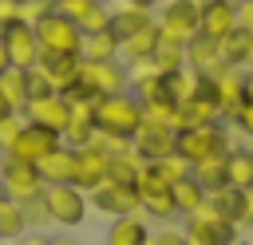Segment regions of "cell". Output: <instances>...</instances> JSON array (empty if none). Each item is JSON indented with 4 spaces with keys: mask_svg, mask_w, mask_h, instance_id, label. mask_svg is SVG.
<instances>
[{
    "mask_svg": "<svg viewBox=\"0 0 253 245\" xmlns=\"http://www.w3.org/2000/svg\"><path fill=\"white\" fill-rule=\"evenodd\" d=\"M51 245H75L71 237H51Z\"/></svg>",
    "mask_w": 253,
    "mask_h": 245,
    "instance_id": "cell-51",
    "label": "cell"
},
{
    "mask_svg": "<svg viewBox=\"0 0 253 245\" xmlns=\"http://www.w3.org/2000/svg\"><path fill=\"white\" fill-rule=\"evenodd\" d=\"M126 4H138V8H150V12H154V8L162 4V0H126Z\"/></svg>",
    "mask_w": 253,
    "mask_h": 245,
    "instance_id": "cell-50",
    "label": "cell"
},
{
    "mask_svg": "<svg viewBox=\"0 0 253 245\" xmlns=\"http://www.w3.org/2000/svg\"><path fill=\"white\" fill-rule=\"evenodd\" d=\"M16 4H20V8H24V4H32V0H16Z\"/></svg>",
    "mask_w": 253,
    "mask_h": 245,
    "instance_id": "cell-53",
    "label": "cell"
},
{
    "mask_svg": "<svg viewBox=\"0 0 253 245\" xmlns=\"http://www.w3.org/2000/svg\"><path fill=\"white\" fill-rule=\"evenodd\" d=\"M158 237V245H186V233H178V229H166V233H154Z\"/></svg>",
    "mask_w": 253,
    "mask_h": 245,
    "instance_id": "cell-46",
    "label": "cell"
},
{
    "mask_svg": "<svg viewBox=\"0 0 253 245\" xmlns=\"http://www.w3.org/2000/svg\"><path fill=\"white\" fill-rule=\"evenodd\" d=\"M194 178L206 186V194L225 190V186H229V178H225V154H221V158H206V162H198V166H194Z\"/></svg>",
    "mask_w": 253,
    "mask_h": 245,
    "instance_id": "cell-32",
    "label": "cell"
},
{
    "mask_svg": "<svg viewBox=\"0 0 253 245\" xmlns=\"http://www.w3.org/2000/svg\"><path fill=\"white\" fill-rule=\"evenodd\" d=\"M36 170H40L43 186H63V182H71V186H75V146L59 142L43 162H36Z\"/></svg>",
    "mask_w": 253,
    "mask_h": 245,
    "instance_id": "cell-18",
    "label": "cell"
},
{
    "mask_svg": "<svg viewBox=\"0 0 253 245\" xmlns=\"http://www.w3.org/2000/svg\"><path fill=\"white\" fill-rule=\"evenodd\" d=\"M0 190L12 198V202H28V198H40L43 194V178L32 162H20L12 154L0 158Z\"/></svg>",
    "mask_w": 253,
    "mask_h": 245,
    "instance_id": "cell-8",
    "label": "cell"
},
{
    "mask_svg": "<svg viewBox=\"0 0 253 245\" xmlns=\"http://www.w3.org/2000/svg\"><path fill=\"white\" fill-rule=\"evenodd\" d=\"M59 138H63L67 146H75V150H79V146H87V142L95 138V122H91V119H71V122L63 126V134H59Z\"/></svg>",
    "mask_w": 253,
    "mask_h": 245,
    "instance_id": "cell-36",
    "label": "cell"
},
{
    "mask_svg": "<svg viewBox=\"0 0 253 245\" xmlns=\"http://www.w3.org/2000/svg\"><path fill=\"white\" fill-rule=\"evenodd\" d=\"M186 233L206 237V241H213V245H229V241H237V225H233L210 198L202 202V209H194V213L186 217Z\"/></svg>",
    "mask_w": 253,
    "mask_h": 245,
    "instance_id": "cell-11",
    "label": "cell"
},
{
    "mask_svg": "<svg viewBox=\"0 0 253 245\" xmlns=\"http://www.w3.org/2000/svg\"><path fill=\"white\" fill-rule=\"evenodd\" d=\"M12 67V59H8V47H4V40H0V75Z\"/></svg>",
    "mask_w": 253,
    "mask_h": 245,
    "instance_id": "cell-48",
    "label": "cell"
},
{
    "mask_svg": "<svg viewBox=\"0 0 253 245\" xmlns=\"http://www.w3.org/2000/svg\"><path fill=\"white\" fill-rule=\"evenodd\" d=\"M241 87H245V103H253V67L241 71Z\"/></svg>",
    "mask_w": 253,
    "mask_h": 245,
    "instance_id": "cell-47",
    "label": "cell"
},
{
    "mask_svg": "<svg viewBox=\"0 0 253 245\" xmlns=\"http://www.w3.org/2000/svg\"><path fill=\"white\" fill-rule=\"evenodd\" d=\"M87 202H91V209L95 213H103V217H126V213H142V198H138V190L130 186V182H103V186H95L91 194H87Z\"/></svg>",
    "mask_w": 253,
    "mask_h": 245,
    "instance_id": "cell-7",
    "label": "cell"
},
{
    "mask_svg": "<svg viewBox=\"0 0 253 245\" xmlns=\"http://www.w3.org/2000/svg\"><path fill=\"white\" fill-rule=\"evenodd\" d=\"M221 59L229 63V67H253V36L249 32H241V28H233L225 40H221Z\"/></svg>",
    "mask_w": 253,
    "mask_h": 245,
    "instance_id": "cell-25",
    "label": "cell"
},
{
    "mask_svg": "<svg viewBox=\"0 0 253 245\" xmlns=\"http://www.w3.org/2000/svg\"><path fill=\"white\" fill-rule=\"evenodd\" d=\"M47 79V87L55 95H71L79 87V71H83V55H55V51H40V63H36Z\"/></svg>",
    "mask_w": 253,
    "mask_h": 245,
    "instance_id": "cell-12",
    "label": "cell"
},
{
    "mask_svg": "<svg viewBox=\"0 0 253 245\" xmlns=\"http://www.w3.org/2000/svg\"><path fill=\"white\" fill-rule=\"evenodd\" d=\"M237 28L253 36V0H237Z\"/></svg>",
    "mask_w": 253,
    "mask_h": 245,
    "instance_id": "cell-43",
    "label": "cell"
},
{
    "mask_svg": "<svg viewBox=\"0 0 253 245\" xmlns=\"http://www.w3.org/2000/svg\"><path fill=\"white\" fill-rule=\"evenodd\" d=\"M253 225V190H245V205H241V221H237V229H249Z\"/></svg>",
    "mask_w": 253,
    "mask_h": 245,
    "instance_id": "cell-45",
    "label": "cell"
},
{
    "mask_svg": "<svg viewBox=\"0 0 253 245\" xmlns=\"http://www.w3.org/2000/svg\"><path fill=\"white\" fill-rule=\"evenodd\" d=\"M0 95L8 99L12 111H24V103H28V71L8 67V71L0 75Z\"/></svg>",
    "mask_w": 253,
    "mask_h": 245,
    "instance_id": "cell-28",
    "label": "cell"
},
{
    "mask_svg": "<svg viewBox=\"0 0 253 245\" xmlns=\"http://www.w3.org/2000/svg\"><path fill=\"white\" fill-rule=\"evenodd\" d=\"M225 150H229V130H225V122H202V126L178 130V154H182L190 166H198V162H206V158H221Z\"/></svg>",
    "mask_w": 253,
    "mask_h": 245,
    "instance_id": "cell-4",
    "label": "cell"
},
{
    "mask_svg": "<svg viewBox=\"0 0 253 245\" xmlns=\"http://www.w3.org/2000/svg\"><path fill=\"white\" fill-rule=\"evenodd\" d=\"M142 126V103L123 91V95H107L95 99V130L99 134H115V138H134Z\"/></svg>",
    "mask_w": 253,
    "mask_h": 245,
    "instance_id": "cell-1",
    "label": "cell"
},
{
    "mask_svg": "<svg viewBox=\"0 0 253 245\" xmlns=\"http://www.w3.org/2000/svg\"><path fill=\"white\" fill-rule=\"evenodd\" d=\"M16 245H51V237H47V233H40V229H28V233H20V237H16Z\"/></svg>",
    "mask_w": 253,
    "mask_h": 245,
    "instance_id": "cell-44",
    "label": "cell"
},
{
    "mask_svg": "<svg viewBox=\"0 0 253 245\" xmlns=\"http://www.w3.org/2000/svg\"><path fill=\"white\" fill-rule=\"evenodd\" d=\"M0 40H4V47H8L12 67L32 71V67L40 63V40H36L32 20H12L8 28H0Z\"/></svg>",
    "mask_w": 253,
    "mask_h": 245,
    "instance_id": "cell-9",
    "label": "cell"
},
{
    "mask_svg": "<svg viewBox=\"0 0 253 245\" xmlns=\"http://www.w3.org/2000/svg\"><path fill=\"white\" fill-rule=\"evenodd\" d=\"M229 245H241V241H229Z\"/></svg>",
    "mask_w": 253,
    "mask_h": 245,
    "instance_id": "cell-54",
    "label": "cell"
},
{
    "mask_svg": "<svg viewBox=\"0 0 253 245\" xmlns=\"http://www.w3.org/2000/svg\"><path fill=\"white\" fill-rule=\"evenodd\" d=\"M20 209H24V221H28V229H43V225H51V217H47V205H43V194H40V198H28V202H20Z\"/></svg>",
    "mask_w": 253,
    "mask_h": 245,
    "instance_id": "cell-37",
    "label": "cell"
},
{
    "mask_svg": "<svg viewBox=\"0 0 253 245\" xmlns=\"http://www.w3.org/2000/svg\"><path fill=\"white\" fill-rule=\"evenodd\" d=\"M210 202L237 225L241 221V205H245V190H233V186H225V190H217V194H210Z\"/></svg>",
    "mask_w": 253,
    "mask_h": 245,
    "instance_id": "cell-35",
    "label": "cell"
},
{
    "mask_svg": "<svg viewBox=\"0 0 253 245\" xmlns=\"http://www.w3.org/2000/svg\"><path fill=\"white\" fill-rule=\"evenodd\" d=\"M130 150L142 158V162H162L170 154H178V130L174 126H162V122H146L138 126V134L130 138Z\"/></svg>",
    "mask_w": 253,
    "mask_h": 245,
    "instance_id": "cell-10",
    "label": "cell"
},
{
    "mask_svg": "<svg viewBox=\"0 0 253 245\" xmlns=\"http://www.w3.org/2000/svg\"><path fill=\"white\" fill-rule=\"evenodd\" d=\"M107 166H111V154H107V150H99L95 142L79 146V150H75V186H79L83 194H91L95 186L107 182Z\"/></svg>",
    "mask_w": 253,
    "mask_h": 245,
    "instance_id": "cell-16",
    "label": "cell"
},
{
    "mask_svg": "<svg viewBox=\"0 0 253 245\" xmlns=\"http://www.w3.org/2000/svg\"><path fill=\"white\" fill-rule=\"evenodd\" d=\"M83 59H119V36L107 28V32H95V36H83V47H79Z\"/></svg>",
    "mask_w": 253,
    "mask_h": 245,
    "instance_id": "cell-26",
    "label": "cell"
},
{
    "mask_svg": "<svg viewBox=\"0 0 253 245\" xmlns=\"http://www.w3.org/2000/svg\"><path fill=\"white\" fill-rule=\"evenodd\" d=\"M142 119H146V122H162V126H174V119H178V103H174L170 95H158V99L142 103Z\"/></svg>",
    "mask_w": 253,
    "mask_h": 245,
    "instance_id": "cell-34",
    "label": "cell"
},
{
    "mask_svg": "<svg viewBox=\"0 0 253 245\" xmlns=\"http://www.w3.org/2000/svg\"><path fill=\"white\" fill-rule=\"evenodd\" d=\"M150 237V225L142 213H126V217H111L107 229V245H142Z\"/></svg>",
    "mask_w": 253,
    "mask_h": 245,
    "instance_id": "cell-21",
    "label": "cell"
},
{
    "mask_svg": "<svg viewBox=\"0 0 253 245\" xmlns=\"http://www.w3.org/2000/svg\"><path fill=\"white\" fill-rule=\"evenodd\" d=\"M12 20H24V8L16 0H0V28H8Z\"/></svg>",
    "mask_w": 253,
    "mask_h": 245,
    "instance_id": "cell-41",
    "label": "cell"
},
{
    "mask_svg": "<svg viewBox=\"0 0 253 245\" xmlns=\"http://www.w3.org/2000/svg\"><path fill=\"white\" fill-rule=\"evenodd\" d=\"M150 20H154L150 8H138V4H126V0H119V4L111 8V32H115L119 40H126V36L138 32V28H146Z\"/></svg>",
    "mask_w": 253,
    "mask_h": 245,
    "instance_id": "cell-22",
    "label": "cell"
},
{
    "mask_svg": "<svg viewBox=\"0 0 253 245\" xmlns=\"http://www.w3.org/2000/svg\"><path fill=\"white\" fill-rule=\"evenodd\" d=\"M87 4H95V0H51V8H55V12H63V16H71V20H75Z\"/></svg>",
    "mask_w": 253,
    "mask_h": 245,
    "instance_id": "cell-42",
    "label": "cell"
},
{
    "mask_svg": "<svg viewBox=\"0 0 253 245\" xmlns=\"http://www.w3.org/2000/svg\"><path fill=\"white\" fill-rule=\"evenodd\" d=\"M43 205H47L51 225H63V229L83 225V217H87V209H91L87 194H83L79 186H71V182H63V186H43Z\"/></svg>",
    "mask_w": 253,
    "mask_h": 245,
    "instance_id": "cell-6",
    "label": "cell"
},
{
    "mask_svg": "<svg viewBox=\"0 0 253 245\" xmlns=\"http://www.w3.org/2000/svg\"><path fill=\"white\" fill-rule=\"evenodd\" d=\"M229 122H233L241 134H249V138H253V103H241V107L233 111V119H229Z\"/></svg>",
    "mask_w": 253,
    "mask_h": 245,
    "instance_id": "cell-39",
    "label": "cell"
},
{
    "mask_svg": "<svg viewBox=\"0 0 253 245\" xmlns=\"http://www.w3.org/2000/svg\"><path fill=\"white\" fill-rule=\"evenodd\" d=\"M63 138L55 134V130H47V126H36V122H24L20 126V134H16V142L4 150V154H12V158H20V162H43L55 146H59Z\"/></svg>",
    "mask_w": 253,
    "mask_h": 245,
    "instance_id": "cell-13",
    "label": "cell"
},
{
    "mask_svg": "<svg viewBox=\"0 0 253 245\" xmlns=\"http://www.w3.org/2000/svg\"><path fill=\"white\" fill-rule=\"evenodd\" d=\"M142 245H158V237H154V233H150V237H146V241H142Z\"/></svg>",
    "mask_w": 253,
    "mask_h": 245,
    "instance_id": "cell-52",
    "label": "cell"
},
{
    "mask_svg": "<svg viewBox=\"0 0 253 245\" xmlns=\"http://www.w3.org/2000/svg\"><path fill=\"white\" fill-rule=\"evenodd\" d=\"M51 87H47V79H43V71L40 67H32L28 71V99H40V95H47Z\"/></svg>",
    "mask_w": 253,
    "mask_h": 245,
    "instance_id": "cell-40",
    "label": "cell"
},
{
    "mask_svg": "<svg viewBox=\"0 0 253 245\" xmlns=\"http://www.w3.org/2000/svg\"><path fill=\"white\" fill-rule=\"evenodd\" d=\"M75 24H79V32H83V36L107 32V28H111V4H107V0H95V4H87V8L75 16Z\"/></svg>",
    "mask_w": 253,
    "mask_h": 245,
    "instance_id": "cell-31",
    "label": "cell"
},
{
    "mask_svg": "<svg viewBox=\"0 0 253 245\" xmlns=\"http://www.w3.org/2000/svg\"><path fill=\"white\" fill-rule=\"evenodd\" d=\"M217 63H225V59H221V40H210V36L198 32V36L186 43V67L198 71V75H206V71H213Z\"/></svg>",
    "mask_w": 253,
    "mask_h": 245,
    "instance_id": "cell-20",
    "label": "cell"
},
{
    "mask_svg": "<svg viewBox=\"0 0 253 245\" xmlns=\"http://www.w3.org/2000/svg\"><path fill=\"white\" fill-rule=\"evenodd\" d=\"M210 87H213V99L221 107L225 119H233V111L245 103V87H241V67H229V63H217L213 71H206Z\"/></svg>",
    "mask_w": 253,
    "mask_h": 245,
    "instance_id": "cell-15",
    "label": "cell"
},
{
    "mask_svg": "<svg viewBox=\"0 0 253 245\" xmlns=\"http://www.w3.org/2000/svg\"><path fill=\"white\" fill-rule=\"evenodd\" d=\"M20 233H28V221H24V209H20V202H12L4 190H0V237H8V241H16Z\"/></svg>",
    "mask_w": 253,
    "mask_h": 245,
    "instance_id": "cell-30",
    "label": "cell"
},
{
    "mask_svg": "<svg viewBox=\"0 0 253 245\" xmlns=\"http://www.w3.org/2000/svg\"><path fill=\"white\" fill-rule=\"evenodd\" d=\"M170 194H174V205H178V217H190L194 209H202V202L210 198L206 194V186L194 178V174H186V178H178L174 186H170Z\"/></svg>",
    "mask_w": 253,
    "mask_h": 245,
    "instance_id": "cell-23",
    "label": "cell"
},
{
    "mask_svg": "<svg viewBox=\"0 0 253 245\" xmlns=\"http://www.w3.org/2000/svg\"><path fill=\"white\" fill-rule=\"evenodd\" d=\"M138 198H142V217H150V221H174L178 217L170 190H154V194H138Z\"/></svg>",
    "mask_w": 253,
    "mask_h": 245,
    "instance_id": "cell-29",
    "label": "cell"
},
{
    "mask_svg": "<svg viewBox=\"0 0 253 245\" xmlns=\"http://www.w3.org/2000/svg\"><path fill=\"white\" fill-rule=\"evenodd\" d=\"M20 115H24V122H36V126H47V130L63 134V126L71 122V103H67L63 95L47 91V95H40V99H28Z\"/></svg>",
    "mask_w": 253,
    "mask_h": 245,
    "instance_id": "cell-14",
    "label": "cell"
},
{
    "mask_svg": "<svg viewBox=\"0 0 253 245\" xmlns=\"http://www.w3.org/2000/svg\"><path fill=\"white\" fill-rule=\"evenodd\" d=\"M158 40H162V32H158V24L150 20L146 28L130 32L126 40H119V59H123V63H142V59H150V55H154Z\"/></svg>",
    "mask_w": 253,
    "mask_h": 245,
    "instance_id": "cell-19",
    "label": "cell"
},
{
    "mask_svg": "<svg viewBox=\"0 0 253 245\" xmlns=\"http://www.w3.org/2000/svg\"><path fill=\"white\" fill-rule=\"evenodd\" d=\"M225 178L233 190H253V150L229 146L225 150Z\"/></svg>",
    "mask_w": 253,
    "mask_h": 245,
    "instance_id": "cell-24",
    "label": "cell"
},
{
    "mask_svg": "<svg viewBox=\"0 0 253 245\" xmlns=\"http://www.w3.org/2000/svg\"><path fill=\"white\" fill-rule=\"evenodd\" d=\"M130 91V75L123 59H83L79 71V87L71 95H87V99H107V95H123Z\"/></svg>",
    "mask_w": 253,
    "mask_h": 245,
    "instance_id": "cell-2",
    "label": "cell"
},
{
    "mask_svg": "<svg viewBox=\"0 0 253 245\" xmlns=\"http://www.w3.org/2000/svg\"><path fill=\"white\" fill-rule=\"evenodd\" d=\"M138 166H142V158H138L134 150H119V154H111L107 178H111V182H130V186H134V178H138Z\"/></svg>",
    "mask_w": 253,
    "mask_h": 245,
    "instance_id": "cell-33",
    "label": "cell"
},
{
    "mask_svg": "<svg viewBox=\"0 0 253 245\" xmlns=\"http://www.w3.org/2000/svg\"><path fill=\"white\" fill-rule=\"evenodd\" d=\"M150 63H154L162 75H174V71H182V67H186V43H174V40H158V47H154Z\"/></svg>",
    "mask_w": 253,
    "mask_h": 245,
    "instance_id": "cell-27",
    "label": "cell"
},
{
    "mask_svg": "<svg viewBox=\"0 0 253 245\" xmlns=\"http://www.w3.org/2000/svg\"><path fill=\"white\" fill-rule=\"evenodd\" d=\"M0 99H4V95H0Z\"/></svg>",
    "mask_w": 253,
    "mask_h": 245,
    "instance_id": "cell-55",
    "label": "cell"
},
{
    "mask_svg": "<svg viewBox=\"0 0 253 245\" xmlns=\"http://www.w3.org/2000/svg\"><path fill=\"white\" fill-rule=\"evenodd\" d=\"M202 8V36L225 40L237 28V0H198Z\"/></svg>",
    "mask_w": 253,
    "mask_h": 245,
    "instance_id": "cell-17",
    "label": "cell"
},
{
    "mask_svg": "<svg viewBox=\"0 0 253 245\" xmlns=\"http://www.w3.org/2000/svg\"><path fill=\"white\" fill-rule=\"evenodd\" d=\"M186 233V229H182ZM186 245H213V241H206V237H194V233H186Z\"/></svg>",
    "mask_w": 253,
    "mask_h": 245,
    "instance_id": "cell-49",
    "label": "cell"
},
{
    "mask_svg": "<svg viewBox=\"0 0 253 245\" xmlns=\"http://www.w3.org/2000/svg\"><path fill=\"white\" fill-rule=\"evenodd\" d=\"M20 126H24V115H20V111H12V115H4V119H0V154L16 142Z\"/></svg>",
    "mask_w": 253,
    "mask_h": 245,
    "instance_id": "cell-38",
    "label": "cell"
},
{
    "mask_svg": "<svg viewBox=\"0 0 253 245\" xmlns=\"http://www.w3.org/2000/svg\"><path fill=\"white\" fill-rule=\"evenodd\" d=\"M154 24H158L162 40L190 43V40L202 32V8H198V0H162Z\"/></svg>",
    "mask_w": 253,
    "mask_h": 245,
    "instance_id": "cell-5",
    "label": "cell"
},
{
    "mask_svg": "<svg viewBox=\"0 0 253 245\" xmlns=\"http://www.w3.org/2000/svg\"><path fill=\"white\" fill-rule=\"evenodd\" d=\"M32 28H36V40H40V51L79 55V47H83L79 24H75L71 16H63V12H55V8H47L40 20H32Z\"/></svg>",
    "mask_w": 253,
    "mask_h": 245,
    "instance_id": "cell-3",
    "label": "cell"
}]
</instances>
